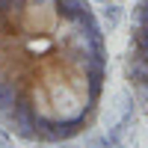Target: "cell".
Returning a JSON list of instances; mask_svg holds the SVG:
<instances>
[{"instance_id":"obj_1","label":"cell","mask_w":148,"mask_h":148,"mask_svg":"<svg viewBox=\"0 0 148 148\" xmlns=\"http://www.w3.org/2000/svg\"><path fill=\"white\" fill-rule=\"evenodd\" d=\"M107 39L89 0H0V125L33 145L83 136L107 86Z\"/></svg>"},{"instance_id":"obj_2","label":"cell","mask_w":148,"mask_h":148,"mask_svg":"<svg viewBox=\"0 0 148 148\" xmlns=\"http://www.w3.org/2000/svg\"><path fill=\"white\" fill-rule=\"evenodd\" d=\"M125 77L136 104L148 116V0L130 9V39L125 51Z\"/></svg>"},{"instance_id":"obj_3","label":"cell","mask_w":148,"mask_h":148,"mask_svg":"<svg viewBox=\"0 0 148 148\" xmlns=\"http://www.w3.org/2000/svg\"><path fill=\"white\" fill-rule=\"evenodd\" d=\"M104 30H119V24L125 21V6L121 3H101V15H98Z\"/></svg>"},{"instance_id":"obj_4","label":"cell","mask_w":148,"mask_h":148,"mask_svg":"<svg viewBox=\"0 0 148 148\" xmlns=\"http://www.w3.org/2000/svg\"><path fill=\"white\" fill-rule=\"evenodd\" d=\"M86 148H116V145L110 142V136H89Z\"/></svg>"},{"instance_id":"obj_5","label":"cell","mask_w":148,"mask_h":148,"mask_svg":"<svg viewBox=\"0 0 148 148\" xmlns=\"http://www.w3.org/2000/svg\"><path fill=\"white\" fill-rule=\"evenodd\" d=\"M0 148H18V145H15V136H12L3 125H0Z\"/></svg>"},{"instance_id":"obj_6","label":"cell","mask_w":148,"mask_h":148,"mask_svg":"<svg viewBox=\"0 0 148 148\" xmlns=\"http://www.w3.org/2000/svg\"><path fill=\"white\" fill-rule=\"evenodd\" d=\"M95 3L101 6V3H121V0H95Z\"/></svg>"},{"instance_id":"obj_7","label":"cell","mask_w":148,"mask_h":148,"mask_svg":"<svg viewBox=\"0 0 148 148\" xmlns=\"http://www.w3.org/2000/svg\"><path fill=\"white\" fill-rule=\"evenodd\" d=\"M116 148H127V145H125V142H119V145H116Z\"/></svg>"},{"instance_id":"obj_8","label":"cell","mask_w":148,"mask_h":148,"mask_svg":"<svg viewBox=\"0 0 148 148\" xmlns=\"http://www.w3.org/2000/svg\"><path fill=\"white\" fill-rule=\"evenodd\" d=\"M39 148H42V145H39Z\"/></svg>"}]
</instances>
